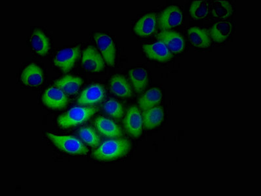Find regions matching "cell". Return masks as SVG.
<instances>
[{
    "label": "cell",
    "mask_w": 261,
    "mask_h": 196,
    "mask_svg": "<svg viewBox=\"0 0 261 196\" xmlns=\"http://www.w3.org/2000/svg\"><path fill=\"white\" fill-rule=\"evenodd\" d=\"M130 143L126 139L104 141L93 152V156L100 161H111L127 156L130 149Z\"/></svg>",
    "instance_id": "1"
},
{
    "label": "cell",
    "mask_w": 261,
    "mask_h": 196,
    "mask_svg": "<svg viewBox=\"0 0 261 196\" xmlns=\"http://www.w3.org/2000/svg\"><path fill=\"white\" fill-rule=\"evenodd\" d=\"M97 111L96 107H75L59 116L57 122L62 128H71L83 124Z\"/></svg>",
    "instance_id": "2"
},
{
    "label": "cell",
    "mask_w": 261,
    "mask_h": 196,
    "mask_svg": "<svg viewBox=\"0 0 261 196\" xmlns=\"http://www.w3.org/2000/svg\"><path fill=\"white\" fill-rule=\"evenodd\" d=\"M46 136L56 147L61 151L71 155H85L88 153V149L79 139L71 136H57L47 133Z\"/></svg>",
    "instance_id": "3"
},
{
    "label": "cell",
    "mask_w": 261,
    "mask_h": 196,
    "mask_svg": "<svg viewBox=\"0 0 261 196\" xmlns=\"http://www.w3.org/2000/svg\"><path fill=\"white\" fill-rule=\"evenodd\" d=\"M98 49L108 65L113 67L115 64L116 49L111 36L106 34L97 32L94 35Z\"/></svg>",
    "instance_id": "4"
},
{
    "label": "cell",
    "mask_w": 261,
    "mask_h": 196,
    "mask_svg": "<svg viewBox=\"0 0 261 196\" xmlns=\"http://www.w3.org/2000/svg\"><path fill=\"white\" fill-rule=\"evenodd\" d=\"M183 15L177 6H169L160 13L159 28L162 31H168L182 24Z\"/></svg>",
    "instance_id": "5"
},
{
    "label": "cell",
    "mask_w": 261,
    "mask_h": 196,
    "mask_svg": "<svg viewBox=\"0 0 261 196\" xmlns=\"http://www.w3.org/2000/svg\"><path fill=\"white\" fill-rule=\"evenodd\" d=\"M80 54V45L62 49L55 56L54 64L64 72H68L74 67L75 61L79 58Z\"/></svg>",
    "instance_id": "6"
},
{
    "label": "cell",
    "mask_w": 261,
    "mask_h": 196,
    "mask_svg": "<svg viewBox=\"0 0 261 196\" xmlns=\"http://www.w3.org/2000/svg\"><path fill=\"white\" fill-rule=\"evenodd\" d=\"M43 104L53 110H61L66 108L68 98L66 93L58 87H49L42 95Z\"/></svg>",
    "instance_id": "7"
},
{
    "label": "cell",
    "mask_w": 261,
    "mask_h": 196,
    "mask_svg": "<svg viewBox=\"0 0 261 196\" xmlns=\"http://www.w3.org/2000/svg\"><path fill=\"white\" fill-rule=\"evenodd\" d=\"M125 128L130 136L139 138L143 133V120L140 111L137 106L128 109L124 121Z\"/></svg>",
    "instance_id": "8"
},
{
    "label": "cell",
    "mask_w": 261,
    "mask_h": 196,
    "mask_svg": "<svg viewBox=\"0 0 261 196\" xmlns=\"http://www.w3.org/2000/svg\"><path fill=\"white\" fill-rule=\"evenodd\" d=\"M82 65L84 69L92 73L102 72L105 67L104 59L93 46H88L84 50Z\"/></svg>",
    "instance_id": "9"
},
{
    "label": "cell",
    "mask_w": 261,
    "mask_h": 196,
    "mask_svg": "<svg viewBox=\"0 0 261 196\" xmlns=\"http://www.w3.org/2000/svg\"><path fill=\"white\" fill-rule=\"evenodd\" d=\"M143 51L151 60L166 62L173 58L172 52L169 51L163 42H159L144 45Z\"/></svg>",
    "instance_id": "10"
},
{
    "label": "cell",
    "mask_w": 261,
    "mask_h": 196,
    "mask_svg": "<svg viewBox=\"0 0 261 196\" xmlns=\"http://www.w3.org/2000/svg\"><path fill=\"white\" fill-rule=\"evenodd\" d=\"M156 38L160 42H163L173 53H181L186 46L184 39L177 31H162Z\"/></svg>",
    "instance_id": "11"
},
{
    "label": "cell",
    "mask_w": 261,
    "mask_h": 196,
    "mask_svg": "<svg viewBox=\"0 0 261 196\" xmlns=\"http://www.w3.org/2000/svg\"><path fill=\"white\" fill-rule=\"evenodd\" d=\"M105 88L99 84H94L85 89L80 95L77 103L81 106H92L101 102L105 96Z\"/></svg>",
    "instance_id": "12"
},
{
    "label": "cell",
    "mask_w": 261,
    "mask_h": 196,
    "mask_svg": "<svg viewBox=\"0 0 261 196\" xmlns=\"http://www.w3.org/2000/svg\"><path fill=\"white\" fill-rule=\"evenodd\" d=\"M157 16L155 13H148L138 20L135 24L134 30L142 38L149 37L156 30Z\"/></svg>",
    "instance_id": "13"
},
{
    "label": "cell",
    "mask_w": 261,
    "mask_h": 196,
    "mask_svg": "<svg viewBox=\"0 0 261 196\" xmlns=\"http://www.w3.org/2000/svg\"><path fill=\"white\" fill-rule=\"evenodd\" d=\"M43 79L44 77L42 68L34 63L27 66L22 71L20 76L22 83L28 87L40 86L43 83Z\"/></svg>",
    "instance_id": "14"
},
{
    "label": "cell",
    "mask_w": 261,
    "mask_h": 196,
    "mask_svg": "<svg viewBox=\"0 0 261 196\" xmlns=\"http://www.w3.org/2000/svg\"><path fill=\"white\" fill-rule=\"evenodd\" d=\"M95 125L98 133L109 138H119L123 136L121 127L113 120L104 117L95 118Z\"/></svg>",
    "instance_id": "15"
},
{
    "label": "cell",
    "mask_w": 261,
    "mask_h": 196,
    "mask_svg": "<svg viewBox=\"0 0 261 196\" xmlns=\"http://www.w3.org/2000/svg\"><path fill=\"white\" fill-rule=\"evenodd\" d=\"M190 42L194 47L205 49L211 46L212 38L207 29L192 27L188 30Z\"/></svg>",
    "instance_id": "16"
},
{
    "label": "cell",
    "mask_w": 261,
    "mask_h": 196,
    "mask_svg": "<svg viewBox=\"0 0 261 196\" xmlns=\"http://www.w3.org/2000/svg\"><path fill=\"white\" fill-rule=\"evenodd\" d=\"M143 120V126L146 129L155 128L163 122L164 112L163 107L155 106L154 108L144 111L142 114Z\"/></svg>",
    "instance_id": "17"
},
{
    "label": "cell",
    "mask_w": 261,
    "mask_h": 196,
    "mask_svg": "<svg viewBox=\"0 0 261 196\" xmlns=\"http://www.w3.org/2000/svg\"><path fill=\"white\" fill-rule=\"evenodd\" d=\"M83 80L79 77L73 75H66L55 82V85L63 90L66 95H73L79 92Z\"/></svg>",
    "instance_id": "18"
},
{
    "label": "cell",
    "mask_w": 261,
    "mask_h": 196,
    "mask_svg": "<svg viewBox=\"0 0 261 196\" xmlns=\"http://www.w3.org/2000/svg\"><path fill=\"white\" fill-rule=\"evenodd\" d=\"M31 44L36 53L39 56H45L50 50L49 38L40 29H36L31 37Z\"/></svg>",
    "instance_id": "19"
},
{
    "label": "cell",
    "mask_w": 261,
    "mask_h": 196,
    "mask_svg": "<svg viewBox=\"0 0 261 196\" xmlns=\"http://www.w3.org/2000/svg\"><path fill=\"white\" fill-rule=\"evenodd\" d=\"M111 92L121 98H127L132 96V90L129 83L124 76L116 75L112 77L110 81Z\"/></svg>",
    "instance_id": "20"
},
{
    "label": "cell",
    "mask_w": 261,
    "mask_h": 196,
    "mask_svg": "<svg viewBox=\"0 0 261 196\" xmlns=\"http://www.w3.org/2000/svg\"><path fill=\"white\" fill-rule=\"evenodd\" d=\"M232 24L229 20H223L215 23L210 31L211 38L215 42L222 43L230 37L232 31Z\"/></svg>",
    "instance_id": "21"
},
{
    "label": "cell",
    "mask_w": 261,
    "mask_h": 196,
    "mask_svg": "<svg viewBox=\"0 0 261 196\" xmlns=\"http://www.w3.org/2000/svg\"><path fill=\"white\" fill-rule=\"evenodd\" d=\"M162 93L161 90L157 88H153L148 90L145 94L139 100V107L144 111L157 106L161 102Z\"/></svg>",
    "instance_id": "22"
},
{
    "label": "cell",
    "mask_w": 261,
    "mask_h": 196,
    "mask_svg": "<svg viewBox=\"0 0 261 196\" xmlns=\"http://www.w3.org/2000/svg\"><path fill=\"white\" fill-rule=\"evenodd\" d=\"M130 81L137 92L145 90L148 84V72L144 68H136L129 72Z\"/></svg>",
    "instance_id": "23"
},
{
    "label": "cell",
    "mask_w": 261,
    "mask_h": 196,
    "mask_svg": "<svg viewBox=\"0 0 261 196\" xmlns=\"http://www.w3.org/2000/svg\"><path fill=\"white\" fill-rule=\"evenodd\" d=\"M233 10L232 6L228 1H219L216 0L212 4V13L215 19L221 20V21L228 19L232 15Z\"/></svg>",
    "instance_id": "24"
},
{
    "label": "cell",
    "mask_w": 261,
    "mask_h": 196,
    "mask_svg": "<svg viewBox=\"0 0 261 196\" xmlns=\"http://www.w3.org/2000/svg\"><path fill=\"white\" fill-rule=\"evenodd\" d=\"M210 10L209 1H194L190 8V14L194 20H203L209 15Z\"/></svg>",
    "instance_id": "25"
},
{
    "label": "cell",
    "mask_w": 261,
    "mask_h": 196,
    "mask_svg": "<svg viewBox=\"0 0 261 196\" xmlns=\"http://www.w3.org/2000/svg\"><path fill=\"white\" fill-rule=\"evenodd\" d=\"M103 109L108 115L116 119H120L124 114L122 105L114 99H110L105 102Z\"/></svg>",
    "instance_id": "26"
},
{
    "label": "cell",
    "mask_w": 261,
    "mask_h": 196,
    "mask_svg": "<svg viewBox=\"0 0 261 196\" xmlns=\"http://www.w3.org/2000/svg\"><path fill=\"white\" fill-rule=\"evenodd\" d=\"M79 136L84 142L91 147H97L99 145L100 139L93 127H82L79 130Z\"/></svg>",
    "instance_id": "27"
}]
</instances>
